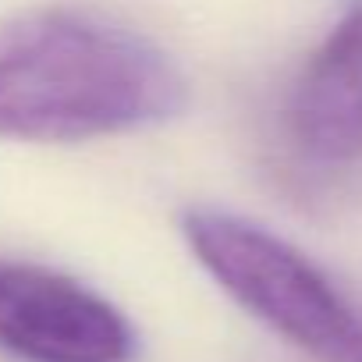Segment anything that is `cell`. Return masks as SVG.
<instances>
[{
  "mask_svg": "<svg viewBox=\"0 0 362 362\" xmlns=\"http://www.w3.org/2000/svg\"><path fill=\"white\" fill-rule=\"evenodd\" d=\"M185 103L177 64L96 11L40 8L0 25V139L124 135L177 117Z\"/></svg>",
  "mask_w": 362,
  "mask_h": 362,
  "instance_id": "cell-1",
  "label": "cell"
},
{
  "mask_svg": "<svg viewBox=\"0 0 362 362\" xmlns=\"http://www.w3.org/2000/svg\"><path fill=\"white\" fill-rule=\"evenodd\" d=\"M185 238L210 277L316 362H362V309L295 245L221 210H189Z\"/></svg>",
  "mask_w": 362,
  "mask_h": 362,
  "instance_id": "cell-2",
  "label": "cell"
},
{
  "mask_svg": "<svg viewBox=\"0 0 362 362\" xmlns=\"http://www.w3.org/2000/svg\"><path fill=\"white\" fill-rule=\"evenodd\" d=\"M0 348L25 362H132V323L82 281L0 259Z\"/></svg>",
  "mask_w": 362,
  "mask_h": 362,
  "instance_id": "cell-3",
  "label": "cell"
},
{
  "mask_svg": "<svg viewBox=\"0 0 362 362\" xmlns=\"http://www.w3.org/2000/svg\"><path fill=\"white\" fill-rule=\"evenodd\" d=\"M288 135L316 163L362 156V8L334 25L288 96Z\"/></svg>",
  "mask_w": 362,
  "mask_h": 362,
  "instance_id": "cell-4",
  "label": "cell"
}]
</instances>
